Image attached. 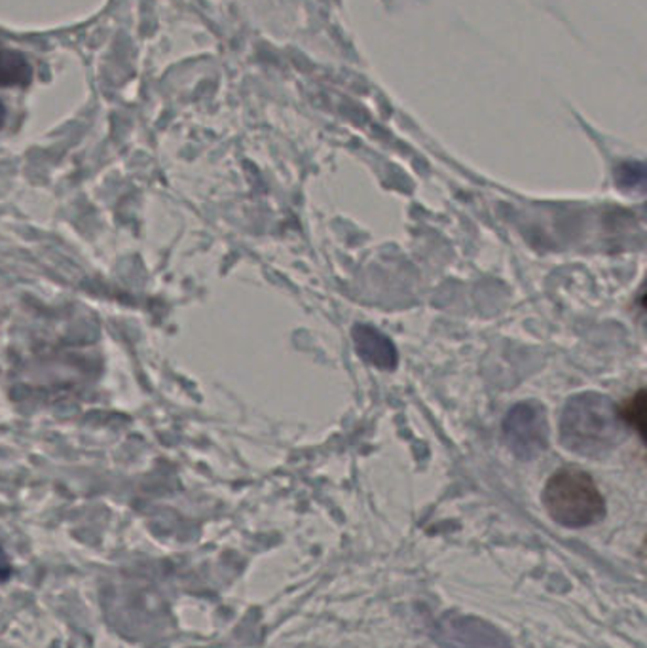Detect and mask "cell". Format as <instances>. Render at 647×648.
Segmentation results:
<instances>
[{"instance_id":"cell-1","label":"cell","mask_w":647,"mask_h":648,"mask_svg":"<svg viewBox=\"0 0 647 648\" xmlns=\"http://www.w3.org/2000/svg\"><path fill=\"white\" fill-rule=\"evenodd\" d=\"M560 440L573 454L604 455L623 440V417L614 402L596 393L570 399L560 419Z\"/></svg>"},{"instance_id":"cell-2","label":"cell","mask_w":647,"mask_h":648,"mask_svg":"<svg viewBox=\"0 0 647 648\" xmlns=\"http://www.w3.org/2000/svg\"><path fill=\"white\" fill-rule=\"evenodd\" d=\"M543 504L554 522L570 529L588 528L606 516L601 489L580 468L554 472L543 489Z\"/></svg>"},{"instance_id":"cell-3","label":"cell","mask_w":647,"mask_h":648,"mask_svg":"<svg viewBox=\"0 0 647 648\" xmlns=\"http://www.w3.org/2000/svg\"><path fill=\"white\" fill-rule=\"evenodd\" d=\"M506 438L515 454L530 459L547 448V422L543 410L532 402H522L507 415Z\"/></svg>"},{"instance_id":"cell-4","label":"cell","mask_w":647,"mask_h":648,"mask_svg":"<svg viewBox=\"0 0 647 648\" xmlns=\"http://www.w3.org/2000/svg\"><path fill=\"white\" fill-rule=\"evenodd\" d=\"M437 641L443 648H512L506 635L471 616L443 618L438 622Z\"/></svg>"},{"instance_id":"cell-5","label":"cell","mask_w":647,"mask_h":648,"mask_svg":"<svg viewBox=\"0 0 647 648\" xmlns=\"http://www.w3.org/2000/svg\"><path fill=\"white\" fill-rule=\"evenodd\" d=\"M353 341L358 353L372 367L382 370H393L397 367V349L388 336L382 334L376 328L369 325H358L353 328Z\"/></svg>"},{"instance_id":"cell-6","label":"cell","mask_w":647,"mask_h":648,"mask_svg":"<svg viewBox=\"0 0 647 648\" xmlns=\"http://www.w3.org/2000/svg\"><path fill=\"white\" fill-rule=\"evenodd\" d=\"M33 82V67L28 57L0 44V87H25Z\"/></svg>"},{"instance_id":"cell-7","label":"cell","mask_w":647,"mask_h":648,"mask_svg":"<svg viewBox=\"0 0 647 648\" xmlns=\"http://www.w3.org/2000/svg\"><path fill=\"white\" fill-rule=\"evenodd\" d=\"M644 393H638V396L633 402H628L627 410L619 412L623 422H628L633 427L638 428V433L641 435V428H644Z\"/></svg>"},{"instance_id":"cell-8","label":"cell","mask_w":647,"mask_h":648,"mask_svg":"<svg viewBox=\"0 0 647 648\" xmlns=\"http://www.w3.org/2000/svg\"><path fill=\"white\" fill-rule=\"evenodd\" d=\"M14 573V569H12V563H10V557H8L7 552L4 549L0 546V582L10 581V576Z\"/></svg>"},{"instance_id":"cell-9","label":"cell","mask_w":647,"mask_h":648,"mask_svg":"<svg viewBox=\"0 0 647 648\" xmlns=\"http://www.w3.org/2000/svg\"><path fill=\"white\" fill-rule=\"evenodd\" d=\"M4 124H7V107H4V103L0 100V129L4 127Z\"/></svg>"}]
</instances>
